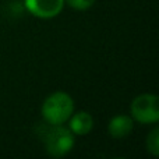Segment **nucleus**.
I'll use <instances>...</instances> for the list:
<instances>
[{"label": "nucleus", "mask_w": 159, "mask_h": 159, "mask_svg": "<svg viewBox=\"0 0 159 159\" xmlns=\"http://www.w3.org/2000/svg\"><path fill=\"white\" fill-rule=\"evenodd\" d=\"M38 134L43 143L45 151L53 158L66 157L74 148L75 135L64 124H42Z\"/></svg>", "instance_id": "nucleus-1"}, {"label": "nucleus", "mask_w": 159, "mask_h": 159, "mask_svg": "<svg viewBox=\"0 0 159 159\" xmlns=\"http://www.w3.org/2000/svg\"><path fill=\"white\" fill-rule=\"evenodd\" d=\"M74 112V99L64 91H55L45 98L41 107L42 119L48 124H66Z\"/></svg>", "instance_id": "nucleus-2"}, {"label": "nucleus", "mask_w": 159, "mask_h": 159, "mask_svg": "<svg viewBox=\"0 0 159 159\" xmlns=\"http://www.w3.org/2000/svg\"><path fill=\"white\" fill-rule=\"evenodd\" d=\"M130 116L140 124H157L159 121V98L155 93H140L130 105Z\"/></svg>", "instance_id": "nucleus-3"}, {"label": "nucleus", "mask_w": 159, "mask_h": 159, "mask_svg": "<svg viewBox=\"0 0 159 159\" xmlns=\"http://www.w3.org/2000/svg\"><path fill=\"white\" fill-rule=\"evenodd\" d=\"M28 13L41 20L57 17L64 7V0H24Z\"/></svg>", "instance_id": "nucleus-4"}, {"label": "nucleus", "mask_w": 159, "mask_h": 159, "mask_svg": "<svg viewBox=\"0 0 159 159\" xmlns=\"http://www.w3.org/2000/svg\"><path fill=\"white\" fill-rule=\"evenodd\" d=\"M134 123L135 121L133 120V117L130 115H123V113L116 115L109 120L107 133L115 140H123L133 131Z\"/></svg>", "instance_id": "nucleus-5"}, {"label": "nucleus", "mask_w": 159, "mask_h": 159, "mask_svg": "<svg viewBox=\"0 0 159 159\" xmlns=\"http://www.w3.org/2000/svg\"><path fill=\"white\" fill-rule=\"evenodd\" d=\"M67 123H69L67 127L74 135H87L93 129V117L89 112H85V110L73 112Z\"/></svg>", "instance_id": "nucleus-6"}, {"label": "nucleus", "mask_w": 159, "mask_h": 159, "mask_svg": "<svg viewBox=\"0 0 159 159\" xmlns=\"http://www.w3.org/2000/svg\"><path fill=\"white\" fill-rule=\"evenodd\" d=\"M147 151L152 155V157H159V129L157 126L148 133L145 140Z\"/></svg>", "instance_id": "nucleus-7"}, {"label": "nucleus", "mask_w": 159, "mask_h": 159, "mask_svg": "<svg viewBox=\"0 0 159 159\" xmlns=\"http://www.w3.org/2000/svg\"><path fill=\"white\" fill-rule=\"evenodd\" d=\"M95 0H64V4H69L71 8L78 11L88 10L89 7H92Z\"/></svg>", "instance_id": "nucleus-8"}]
</instances>
